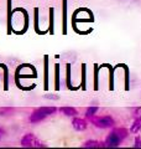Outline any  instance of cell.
I'll return each mask as SVG.
<instances>
[{
  "label": "cell",
  "mask_w": 141,
  "mask_h": 149,
  "mask_svg": "<svg viewBox=\"0 0 141 149\" xmlns=\"http://www.w3.org/2000/svg\"><path fill=\"white\" fill-rule=\"evenodd\" d=\"M126 137H128V130L126 129H124V128L115 129L106 137L105 146L109 147V148H115V147L119 146V144L123 142Z\"/></svg>",
  "instance_id": "obj_1"
},
{
  "label": "cell",
  "mask_w": 141,
  "mask_h": 149,
  "mask_svg": "<svg viewBox=\"0 0 141 149\" xmlns=\"http://www.w3.org/2000/svg\"><path fill=\"white\" fill-rule=\"evenodd\" d=\"M57 111L55 107H41V108H37L36 111L32 112V114L30 116V122L31 123H39L41 120H44L45 118H47L48 116L53 114L55 112Z\"/></svg>",
  "instance_id": "obj_2"
},
{
  "label": "cell",
  "mask_w": 141,
  "mask_h": 149,
  "mask_svg": "<svg viewBox=\"0 0 141 149\" xmlns=\"http://www.w3.org/2000/svg\"><path fill=\"white\" fill-rule=\"evenodd\" d=\"M21 146L25 148H44L45 144L39 141L32 133H27L21 138Z\"/></svg>",
  "instance_id": "obj_3"
},
{
  "label": "cell",
  "mask_w": 141,
  "mask_h": 149,
  "mask_svg": "<svg viewBox=\"0 0 141 149\" xmlns=\"http://www.w3.org/2000/svg\"><path fill=\"white\" fill-rule=\"evenodd\" d=\"M92 122L97 125L98 128H110L114 125V119L109 116H105V117H97V118H91Z\"/></svg>",
  "instance_id": "obj_4"
},
{
  "label": "cell",
  "mask_w": 141,
  "mask_h": 149,
  "mask_svg": "<svg viewBox=\"0 0 141 149\" xmlns=\"http://www.w3.org/2000/svg\"><path fill=\"white\" fill-rule=\"evenodd\" d=\"M72 125H73L74 129L78 130V132H83V130L87 129V122L82 118H74L72 120Z\"/></svg>",
  "instance_id": "obj_5"
},
{
  "label": "cell",
  "mask_w": 141,
  "mask_h": 149,
  "mask_svg": "<svg viewBox=\"0 0 141 149\" xmlns=\"http://www.w3.org/2000/svg\"><path fill=\"white\" fill-rule=\"evenodd\" d=\"M61 112H62L64 116H67V117H76L78 114L77 109L73 108V107H62V108H61Z\"/></svg>",
  "instance_id": "obj_6"
},
{
  "label": "cell",
  "mask_w": 141,
  "mask_h": 149,
  "mask_svg": "<svg viewBox=\"0 0 141 149\" xmlns=\"http://www.w3.org/2000/svg\"><path fill=\"white\" fill-rule=\"evenodd\" d=\"M97 113H98V107H89L86 112V116L88 118H93L97 116Z\"/></svg>",
  "instance_id": "obj_7"
},
{
  "label": "cell",
  "mask_w": 141,
  "mask_h": 149,
  "mask_svg": "<svg viewBox=\"0 0 141 149\" xmlns=\"http://www.w3.org/2000/svg\"><path fill=\"white\" fill-rule=\"evenodd\" d=\"M141 129V119H135L134 124L131 125V132L133 133H139V130Z\"/></svg>",
  "instance_id": "obj_8"
},
{
  "label": "cell",
  "mask_w": 141,
  "mask_h": 149,
  "mask_svg": "<svg viewBox=\"0 0 141 149\" xmlns=\"http://www.w3.org/2000/svg\"><path fill=\"white\" fill-rule=\"evenodd\" d=\"M84 148H98L99 147V143L95 142V141H88L83 144Z\"/></svg>",
  "instance_id": "obj_9"
},
{
  "label": "cell",
  "mask_w": 141,
  "mask_h": 149,
  "mask_svg": "<svg viewBox=\"0 0 141 149\" xmlns=\"http://www.w3.org/2000/svg\"><path fill=\"white\" fill-rule=\"evenodd\" d=\"M12 108H1L0 109V116H8V113H11Z\"/></svg>",
  "instance_id": "obj_10"
},
{
  "label": "cell",
  "mask_w": 141,
  "mask_h": 149,
  "mask_svg": "<svg viewBox=\"0 0 141 149\" xmlns=\"http://www.w3.org/2000/svg\"><path fill=\"white\" fill-rule=\"evenodd\" d=\"M134 118H135V119H141V107L136 108L135 114H134Z\"/></svg>",
  "instance_id": "obj_11"
},
{
  "label": "cell",
  "mask_w": 141,
  "mask_h": 149,
  "mask_svg": "<svg viewBox=\"0 0 141 149\" xmlns=\"http://www.w3.org/2000/svg\"><path fill=\"white\" fill-rule=\"evenodd\" d=\"M135 148H141V138L136 137L135 139Z\"/></svg>",
  "instance_id": "obj_12"
},
{
  "label": "cell",
  "mask_w": 141,
  "mask_h": 149,
  "mask_svg": "<svg viewBox=\"0 0 141 149\" xmlns=\"http://www.w3.org/2000/svg\"><path fill=\"white\" fill-rule=\"evenodd\" d=\"M5 134H6V132H5V129H3L1 127H0V141H1V139H3V137H4V136H5Z\"/></svg>",
  "instance_id": "obj_13"
},
{
  "label": "cell",
  "mask_w": 141,
  "mask_h": 149,
  "mask_svg": "<svg viewBox=\"0 0 141 149\" xmlns=\"http://www.w3.org/2000/svg\"><path fill=\"white\" fill-rule=\"evenodd\" d=\"M46 98H50V100H58V96H46Z\"/></svg>",
  "instance_id": "obj_14"
}]
</instances>
